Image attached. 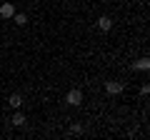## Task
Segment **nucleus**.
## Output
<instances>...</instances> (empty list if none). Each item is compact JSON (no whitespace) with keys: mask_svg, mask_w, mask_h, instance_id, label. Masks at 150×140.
I'll return each instance as SVG.
<instances>
[{"mask_svg":"<svg viewBox=\"0 0 150 140\" xmlns=\"http://www.w3.org/2000/svg\"><path fill=\"white\" fill-rule=\"evenodd\" d=\"M8 103H10V108H13V110H20V105H23V95H20V93H13V95L8 98Z\"/></svg>","mask_w":150,"mask_h":140,"instance_id":"5","label":"nucleus"},{"mask_svg":"<svg viewBox=\"0 0 150 140\" xmlns=\"http://www.w3.org/2000/svg\"><path fill=\"white\" fill-rule=\"evenodd\" d=\"M70 133H73V135H80L83 128H80V125H73V128H70Z\"/></svg>","mask_w":150,"mask_h":140,"instance_id":"9","label":"nucleus"},{"mask_svg":"<svg viewBox=\"0 0 150 140\" xmlns=\"http://www.w3.org/2000/svg\"><path fill=\"white\" fill-rule=\"evenodd\" d=\"M65 103H68V105H73V108H78V105L83 103V93L78 90V88H73V90L65 95Z\"/></svg>","mask_w":150,"mask_h":140,"instance_id":"1","label":"nucleus"},{"mask_svg":"<svg viewBox=\"0 0 150 140\" xmlns=\"http://www.w3.org/2000/svg\"><path fill=\"white\" fill-rule=\"evenodd\" d=\"M105 93L108 95H120V93H123V83H115V80L105 83Z\"/></svg>","mask_w":150,"mask_h":140,"instance_id":"2","label":"nucleus"},{"mask_svg":"<svg viewBox=\"0 0 150 140\" xmlns=\"http://www.w3.org/2000/svg\"><path fill=\"white\" fill-rule=\"evenodd\" d=\"M133 70H150V60L148 58H140L138 63H133Z\"/></svg>","mask_w":150,"mask_h":140,"instance_id":"6","label":"nucleus"},{"mask_svg":"<svg viewBox=\"0 0 150 140\" xmlns=\"http://www.w3.org/2000/svg\"><path fill=\"white\" fill-rule=\"evenodd\" d=\"M13 125H15V128H20V125H25V115H23L20 110H15V115H13Z\"/></svg>","mask_w":150,"mask_h":140,"instance_id":"7","label":"nucleus"},{"mask_svg":"<svg viewBox=\"0 0 150 140\" xmlns=\"http://www.w3.org/2000/svg\"><path fill=\"white\" fill-rule=\"evenodd\" d=\"M13 18H15V25H28V15H25V13H15V15H13Z\"/></svg>","mask_w":150,"mask_h":140,"instance_id":"8","label":"nucleus"},{"mask_svg":"<svg viewBox=\"0 0 150 140\" xmlns=\"http://www.w3.org/2000/svg\"><path fill=\"white\" fill-rule=\"evenodd\" d=\"M98 28H100L103 33H108L112 28V18L110 15H100V18H98Z\"/></svg>","mask_w":150,"mask_h":140,"instance_id":"3","label":"nucleus"},{"mask_svg":"<svg viewBox=\"0 0 150 140\" xmlns=\"http://www.w3.org/2000/svg\"><path fill=\"white\" fill-rule=\"evenodd\" d=\"M15 15V5L13 3H3L0 5V18H13Z\"/></svg>","mask_w":150,"mask_h":140,"instance_id":"4","label":"nucleus"}]
</instances>
